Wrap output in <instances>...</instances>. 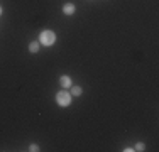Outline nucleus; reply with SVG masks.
I'll return each mask as SVG.
<instances>
[{
  "label": "nucleus",
  "instance_id": "1",
  "mask_svg": "<svg viewBox=\"0 0 159 152\" xmlns=\"http://www.w3.org/2000/svg\"><path fill=\"white\" fill-rule=\"evenodd\" d=\"M56 39H58V36H56L54 30L44 29V30H41L39 39H37V41H39V44L44 46V47H51V46L56 44Z\"/></svg>",
  "mask_w": 159,
  "mask_h": 152
},
{
  "label": "nucleus",
  "instance_id": "2",
  "mask_svg": "<svg viewBox=\"0 0 159 152\" xmlns=\"http://www.w3.org/2000/svg\"><path fill=\"white\" fill-rule=\"evenodd\" d=\"M71 101H73V96H71L70 91L63 90V91H59V93H56V103L59 106H70Z\"/></svg>",
  "mask_w": 159,
  "mask_h": 152
},
{
  "label": "nucleus",
  "instance_id": "3",
  "mask_svg": "<svg viewBox=\"0 0 159 152\" xmlns=\"http://www.w3.org/2000/svg\"><path fill=\"white\" fill-rule=\"evenodd\" d=\"M59 85H61V88H63V90H68V88H71V85H73V79H71V76H68V74H63L61 78H59Z\"/></svg>",
  "mask_w": 159,
  "mask_h": 152
},
{
  "label": "nucleus",
  "instance_id": "4",
  "mask_svg": "<svg viewBox=\"0 0 159 152\" xmlns=\"http://www.w3.org/2000/svg\"><path fill=\"white\" fill-rule=\"evenodd\" d=\"M75 12H76V5L71 2H66L63 5V14L64 15H75Z\"/></svg>",
  "mask_w": 159,
  "mask_h": 152
},
{
  "label": "nucleus",
  "instance_id": "5",
  "mask_svg": "<svg viewBox=\"0 0 159 152\" xmlns=\"http://www.w3.org/2000/svg\"><path fill=\"white\" fill-rule=\"evenodd\" d=\"M39 49H41L39 41H32V42H29V52H31V54H37Z\"/></svg>",
  "mask_w": 159,
  "mask_h": 152
},
{
  "label": "nucleus",
  "instance_id": "6",
  "mask_svg": "<svg viewBox=\"0 0 159 152\" xmlns=\"http://www.w3.org/2000/svg\"><path fill=\"white\" fill-rule=\"evenodd\" d=\"M70 93H71V96H81V95H83V88H81V86H78V85H71Z\"/></svg>",
  "mask_w": 159,
  "mask_h": 152
},
{
  "label": "nucleus",
  "instance_id": "7",
  "mask_svg": "<svg viewBox=\"0 0 159 152\" xmlns=\"http://www.w3.org/2000/svg\"><path fill=\"white\" fill-rule=\"evenodd\" d=\"M134 150H135V152L146 150V144H144V142H137V144H135V147H134Z\"/></svg>",
  "mask_w": 159,
  "mask_h": 152
},
{
  "label": "nucleus",
  "instance_id": "8",
  "mask_svg": "<svg viewBox=\"0 0 159 152\" xmlns=\"http://www.w3.org/2000/svg\"><path fill=\"white\" fill-rule=\"evenodd\" d=\"M27 150H29V152H39V150H41V147L37 145V144H31Z\"/></svg>",
  "mask_w": 159,
  "mask_h": 152
},
{
  "label": "nucleus",
  "instance_id": "9",
  "mask_svg": "<svg viewBox=\"0 0 159 152\" xmlns=\"http://www.w3.org/2000/svg\"><path fill=\"white\" fill-rule=\"evenodd\" d=\"M124 152H134V147H125V149H122Z\"/></svg>",
  "mask_w": 159,
  "mask_h": 152
},
{
  "label": "nucleus",
  "instance_id": "10",
  "mask_svg": "<svg viewBox=\"0 0 159 152\" xmlns=\"http://www.w3.org/2000/svg\"><path fill=\"white\" fill-rule=\"evenodd\" d=\"M2 14H3V9H2V5H0V17H2Z\"/></svg>",
  "mask_w": 159,
  "mask_h": 152
}]
</instances>
